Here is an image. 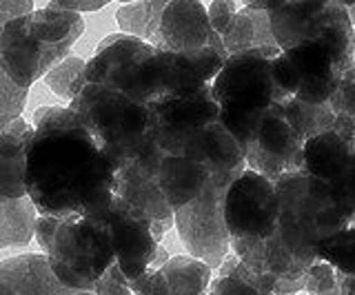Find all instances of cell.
I'll use <instances>...</instances> for the list:
<instances>
[{"mask_svg":"<svg viewBox=\"0 0 355 295\" xmlns=\"http://www.w3.org/2000/svg\"><path fill=\"white\" fill-rule=\"evenodd\" d=\"M25 154V189L38 215L103 211L114 198L116 167L69 107H40Z\"/></svg>","mask_w":355,"mask_h":295,"instance_id":"6da1fadb","label":"cell"},{"mask_svg":"<svg viewBox=\"0 0 355 295\" xmlns=\"http://www.w3.org/2000/svg\"><path fill=\"white\" fill-rule=\"evenodd\" d=\"M85 34V18L47 3L7 23L0 31V67L22 89L44 78L69 56L76 40Z\"/></svg>","mask_w":355,"mask_h":295,"instance_id":"7a4b0ae2","label":"cell"},{"mask_svg":"<svg viewBox=\"0 0 355 295\" xmlns=\"http://www.w3.org/2000/svg\"><path fill=\"white\" fill-rule=\"evenodd\" d=\"M38 247L47 256L53 276L69 291H92L116 265L111 233L100 215L36 217Z\"/></svg>","mask_w":355,"mask_h":295,"instance_id":"3957f363","label":"cell"},{"mask_svg":"<svg viewBox=\"0 0 355 295\" xmlns=\"http://www.w3.org/2000/svg\"><path fill=\"white\" fill-rule=\"evenodd\" d=\"M67 107L83 120L116 171L136 160L144 145L155 138L151 107L114 87L87 82Z\"/></svg>","mask_w":355,"mask_h":295,"instance_id":"277c9868","label":"cell"},{"mask_svg":"<svg viewBox=\"0 0 355 295\" xmlns=\"http://www.w3.org/2000/svg\"><path fill=\"white\" fill-rule=\"evenodd\" d=\"M275 191L280 202L277 235L297 258L315 262V249L322 240L351 226L333 202L327 184L304 171L282 176L275 182Z\"/></svg>","mask_w":355,"mask_h":295,"instance_id":"5b68a950","label":"cell"},{"mask_svg":"<svg viewBox=\"0 0 355 295\" xmlns=\"http://www.w3.org/2000/svg\"><path fill=\"white\" fill-rule=\"evenodd\" d=\"M211 93L220 107V123L244 149L253 138L262 116L280 100L275 89L271 60L260 51H247L229 56L216 80Z\"/></svg>","mask_w":355,"mask_h":295,"instance_id":"8992f818","label":"cell"},{"mask_svg":"<svg viewBox=\"0 0 355 295\" xmlns=\"http://www.w3.org/2000/svg\"><path fill=\"white\" fill-rule=\"evenodd\" d=\"M233 180L236 178L211 176L202 193L173 215V226L189 256L216 271L231 253V238L225 224V195Z\"/></svg>","mask_w":355,"mask_h":295,"instance_id":"52a82bcc","label":"cell"},{"mask_svg":"<svg viewBox=\"0 0 355 295\" xmlns=\"http://www.w3.org/2000/svg\"><path fill=\"white\" fill-rule=\"evenodd\" d=\"M275 182L244 169L225 195V224L231 240H262L277 231Z\"/></svg>","mask_w":355,"mask_h":295,"instance_id":"ba28073f","label":"cell"},{"mask_svg":"<svg viewBox=\"0 0 355 295\" xmlns=\"http://www.w3.org/2000/svg\"><path fill=\"white\" fill-rule=\"evenodd\" d=\"M302 147L304 142L288 125L282 102H277L262 116L253 138L244 147V162L247 169L277 182L288 173L304 171Z\"/></svg>","mask_w":355,"mask_h":295,"instance_id":"9c48e42d","label":"cell"},{"mask_svg":"<svg viewBox=\"0 0 355 295\" xmlns=\"http://www.w3.org/2000/svg\"><path fill=\"white\" fill-rule=\"evenodd\" d=\"M153 114V131L162 154L178 156L198 129L220 120V107L214 100L211 84L191 93L169 96L149 105Z\"/></svg>","mask_w":355,"mask_h":295,"instance_id":"30bf717a","label":"cell"},{"mask_svg":"<svg viewBox=\"0 0 355 295\" xmlns=\"http://www.w3.org/2000/svg\"><path fill=\"white\" fill-rule=\"evenodd\" d=\"M153 51L155 47H151L149 42H142L127 34H111L100 42L96 53L87 60L83 84L96 82L114 87L140 102V67Z\"/></svg>","mask_w":355,"mask_h":295,"instance_id":"8fae6325","label":"cell"},{"mask_svg":"<svg viewBox=\"0 0 355 295\" xmlns=\"http://www.w3.org/2000/svg\"><path fill=\"white\" fill-rule=\"evenodd\" d=\"M92 215H100L105 220L111 233V242H114L116 267L122 271V276L127 278V282L140 278L151 267L160 249L153 238L151 222L133 215L116 195L109 200L103 211Z\"/></svg>","mask_w":355,"mask_h":295,"instance_id":"7c38bea8","label":"cell"},{"mask_svg":"<svg viewBox=\"0 0 355 295\" xmlns=\"http://www.w3.org/2000/svg\"><path fill=\"white\" fill-rule=\"evenodd\" d=\"M291 60V64L297 71L300 87L293 98L309 105H324L331 100V96L340 89V84L351 82V78L336 58L322 38H313L306 42L282 51Z\"/></svg>","mask_w":355,"mask_h":295,"instance_id":"4fadbf2b","label":"cell"},{"mask_svg":"<svg viewBox=\"0 0 355 295\" xmlns=\"http://www.w3.org/2000/svg\"><path fill=\"white\" fill-rule=\"evenodd\" d=\"M214 29L209 25L207 5L198 0H171L160 20L158 36L151 47L160 51L180 53V56H196L209 47Z\"/></svg>","mask_w":355,"mask_h":295,"instance_id":"5bb4252c","label":"cell"},{"mask_svg":"<svg viewBox=\"0 0 355 295\" xmlns=\"http://www.w3.org/2000/svg\"><path fill=\"white\" fill-rule=\"evenodd\" d=\"M214 269L191 256L169 258L160 269H147L140 278L129 280L133 295H205Z\"/></svg>","mask_w":355,"mask_h":295,"instance_id":"9a60e30c","label":"cell"},{"mask_svg":"<svg viewBox=\"0 0 355 295\" xmlns=\"http://www.w3.org/2000/svg\"><path fill=\"white\" fill-rule=\"evenodd\" d=\"M329 14L331 0H280L269 12L275 45L286 51L300 42L318 38Z\"/></svg>","mask_w":355,"mask_h":295,"instance_id":"2e32d148","label":"cell"},{"mask_svg":"<svg viewBox=\"0 0 355 295\" xmlns=\"http://www.w3.org/2000/svg\"><path fill=\"white\" fill-rule=\"evenodd\" d=\"M178 156H189L198 160L200 165L209 169L211 176H229L240 178V173L247 169L244 162V149L240 142L229 134V129L216 120L187 140V145Z\"/></svg>","mask_w":355,"mask_h":295,"instance_id":"e0dca14e","label":"cell"},{"mask_svg":"<svg viewBox=\"0 0 355 295\" xmlns=\"http://www.w3.org/2000/svg\"><path fill=\"white\" fill-rule=\"evenodd\" d=\"M58 282L44 253H22L0 262V295H73Z\"/></svg>","mask_w":355,"mask_h":295,"instance_id":"ac0fdd59","label":"cell"},{"mask_svg":"<svg viewBox=\"0 0 355 295\" xmlns=\"http://www.w3.org/2000/svg\"><path fill=\"white\" fill-rule=\"evenodd\" d=\"M114 195L133 215L142 217V220L151 224H173L175 213L169 202L164 200L158 182H155L153 176H147L136 167L125 165L116 171Z\"/></svg>","mask_w":355,"mask_h":295,"instance_id":"d6986e66","label":"cell"},{"mask_svg":"<svg viewBox=\"0 0 355 295\" xmlns=\"http://www.w3.org/2000/svg\"><path fill=\"white\" fill-rule=\"evenodd\" d=\"M153 178L158 182L164 200L169 202L175 213L178 209H182L184 204H189L202 193V189L211 180V173L205 165H200L198 160L189 156L162 154Z\"/></svg>","mask_w":355,"mask_h":295,"instance_id":"ffe728a7","label":"cell"},{"mask_svg":"<svg viewBox=\"0 0 355 295\" xmlns=\"http://www.w3.org/2000/svg\"><path fill=\"white\" fill-rule=\"evenodd\" d=\"M33 127L25 118L0 131V204L25 198V154Z\"/></svg>","mask_w":355,"mask_h":295,"instance_id":"44dd1931","label":"cell"},{"mask_svg":"<svg viewBox=\"0 0 355 295\" xmlns=\"http://www.w3.org/2000/svg\"><path fill=\"white\" fill-rule=\"evenodd\" d=\"M222 45H225L229 56H238V53H247V51H260L264 58L273 60L282 53L280 47L275 45L269 12L253 9L242 3L238 14L233 16L231 25L222 34Z\"/></svg>","mask_w":355,"mask_h":295,"instance_id":"7402d4cb","label":"cell"},{"mask_svg":"<svg viewBox=\"0 0 355 295\" xmlns=\"http://www.w3.org/2000/svg\"><path fill=\"white\" fill-rule=\"evenodd\" d=\"M353 154L355 151L336 134V131H327V134H320L304 142V147H302L304 173L327 184L331 178H336L344 169V165L351 160Z\"/></svg>","mask_w":355,"mask_h":295,"instance_id":"603a6c76","label":"cell"},{"mask_svg":"<svg viewBox=\"0 0 355 295\" xmlns=\"http://www.w3.org/2000/svg\"><path fill=\"white\" fill-rule=\"evenodd\" d=\"M38 211L29 195L0 204V249H25L36 233Z\"/></svg>","mask_w":355,"mask_h":295,"instance_id":"cb8c5ba5","label":"cell"},{"mask_svg":"<svg viewBox=\"0 0 355 295\" xmlns=\"http://www.w3.org/2000/svg\"><path fill=\"white\" fill-rule=\"evenodd\" d=\"M166 9V0H140V3H127L116 12L120 34L133 36L142 42H153L158 36L160 20Z\"/></svg>","mask_w":355,"mask_h":295,"instance_id":"d4e9b609","label":"cell"},{"mask_svg":"<svg viewBox=\"0 0 355 295\" xmlns=\"http://www.w3.org/2000/svg\"><path fill=\"white\" fill-rule=\"evenodd\" d=\"M282 109H284L288 125L293 127V131L302 142L315 138L320 134H327V131L333 129V120H336V114H333L329 102L309 105V102L297 100V98H288V100L282 102Z\"/></svg>","mask_w":355,"mask_h":295,"instance_id":"484cf974","label":"cell"},{"mask_svg":"<svg viewBox=\"0 0 355 295\" xmlns=\"http://www.w3.org/2000/svg\"><path fill=\"white\" fill-rule=\"evenodd\" d=\"M315 258L331 265L340 276H355V226H347L322 240L315 249Z\"/></svg>","mask_w":355,"mask_h":295,"instance_id":"4316f807","label":"cell"},{"mask_svg":"<svg viewBox=\"0 0 355 295\" xmlns=\"http://www.w3.org/2000/svg\"><path fill=\"white\" fill-rule=\"evenodd\" d=\"M85 64H87V60H83V58L67 56L62 62L55 64V67L44 75L42 80L55 96L62 98V100H67V102H71L78 96V91L83 89Z\"/></svg>","mask_w":355,"mask_h":295,"instance_id":"83f0119b","label":"cell"},{"mask_svg":"<svg viewBox=\"0 0 355 295\" xmlns=\"http://www.w3.org/2000/svg\"><path fill=\"white\" fill-rule=\"evenodd\" d=\"M327 187L333 202L340 206V211L349 220V224L355 226V154L338 176L327 182Z\"/></svg>","mask_w":355,"mask_h":295,"instance_id":"f1b7e54d","label":"cell"},{"mask_svg":"<svg viewBox=\"0 0 355 295\" xmlns=\"http://www.w3.org/2000/svg\"><path fill=\"white\" fill-rule=\"evenodd\" d=\"M29 98V89H22L16 82L9 80V75L0 67V131L14 120L22 118Z\"/></svg>","mask_w":355,"mask_h":295,"instance_id":"f546056e","label":"cell"},{"mask_svg":"<svg viewBox=\"0 0 355 295\" xmlns=\"http://www.w3.org/2000/svg\"><path fill=\"white\" fill-rule=\"evenodd\" d=\"M338 282H340V273L331 265H327V262L315 260L304 276V291L309 295H322L336 289Z\"/></svg>","mask_w":355,"mask_h":295,"instance_id":"4dcf8cb0","label":"cell"},{"mask_svg":"<svg viewBox=\"0 0 355 295\" xmlns=\"http://www.w3.org/2000/svg\"><path fill=\"white\" fill-rule=\"evenodd\" d=\"M271 73H273L275 89H277V93H280L282 102L297 93V87H300L297 71L284 53H280V56L271 60Z\"/></svg>","mask_w":355,"mask_h":295,"instance_id":"1f68e13d","label":"cell"},{"mask_svg":"<svg viewBox=\"0 0 355 295\" xmlns=\"http://www.w3.org/2000/svg\"><path fill=\"white\" fill-rule=\"evenodd\" d=\"M240 3H233V0H214L207 7V16H209V25L216 31L218 36H222L231 25L233 16L238 14Z\"/></svg>","mask_w":355,"mask_h":295,"instance_id":"d6a6232c","label":"cell"},{"mask_svg":"<svg viewBox=\"0 0 355 295\" xmlns=\"http://www.w3.org/2000/svg\"><path fill=\"white\" fill-rule=\"evenodd\" d=\"M94 295H133V293L127 284V278L122 276V271L114 265V267H109L105 276L96 282Z\"/></svg>","mask_w":355,"mask_h":295,"instance_id":"836d02e7","label":"cell"},{"mask_svg":"<svg viewBox=\"0 0 355 295\" xmlns=\"http://www.w3.org/2000/svg\"><path fill=\"white\" fill-rule=\"evenodd\" d=\"M207 291L211 295H260L253 287H249L247 282H242L240 278H233V276L211 280Z\"/></svg>","mask_w":355,"mask_h":295,"instance_id":"e575fe53","label":"cell"},{"mask_svg":"<svg viewBox=\"0 0 355 295\" xmlns=\"http://www.w3.org/2000/svg\"><path fill=\"white\" fill-rule=\"evenodd\" d=\"M33 9L36 7H33L31 0H0V31L11 20L29 16Z\"/></svg>","mask_w":355,"mask_h":295,"instance_id":"d590c367","label":"cell"},{"mask_svg":"<svg viewBox=\"0 0 355 295\" xmlns=\"http://www.w3.org/2000/svg\"><path fill=\"white\" fill-rule=\"evenodd\" d=\"M53 7L62 9V12H73V14H85V12H98V9L107 7L105 0H51Z\"/></svg>","mask_w":355,"mask_h":295,"instance_id":"8d00e7d4","label":"cell"},{"mask_svg":"<svg viewBox=\"0 0 355 295\" xmlns=\"http://www.w3.org/2000/svg\"><path fill=\"white\" fill-rule=\"evenodd\" d=\"M331 131H336V134L355 151V116L336 114V120H333V129Z\"/></svg>","mask_w":355,"mask_h":295,"instance_id":"74e56055","label":"cell"},{"mask_svg":"<svg viewBox=\"0 0 355 295\" xmlns=\"http://www.w3.org/2000/svg\"><path fill=\"white\" fill-rule=\"evenodd\" d=\"M342 5H344V9H347L349 20H351V25L355 29V0H353V3H342Z\"/></svg>","mask_w":355,"mask_h":295,"instance_id":"f35d334b","label":"cell"},{"mask_svg":"<svg viewBox=\"0 0 355 295\" xmlns=\"http://www.w3.org/2000/svg\"><path fill=\"white\" fill-rule=\"evenodd\" d=\"M73 295H94L92 291H80V293H73Z\"/></svg>","mask_w":355,"mask_h":295,"instance_id":"ab89813d","label":"cell"},{"mask_svg":"<svg viewBox=\"0 0 355 295\" xmlns=\"http://www.w3.org/2000/svg\"><path fill=\"white\" fill-rule=\"evenodd\" d=\"M353 58H355V36H353Z\"/></svg>","mask_w":355,"mask_h":295,"instance_id":"60d3db41","label":"cell"},{"mask_svg":"<svg viewBox=\"0 0 355 295\" xmlns=\"http://www.w3.org/2000/svg\"><path fill=\"white\" fill-rule=\"evenodd\" d=\"M291 295H300V293H291Z\"/></svg>","mask_w":355,"mask_h":295,"instance_id":"b9f144b4","label":"cell"},{"mask_svg":"<svg viewBox=\"0 0 355 295\" xmlns=\"http://www.w3.org/2000/svg\"><path fill=\"white\" fill-rule=\"evenodd\" d=\"M205 295H211V293H209V291H207V293H205Z\"/></svg>","mask_w":355,"mask_h":295,"instance_id":"7bdbcfd3","label":"cell"}]
</instances>
